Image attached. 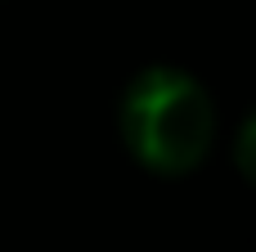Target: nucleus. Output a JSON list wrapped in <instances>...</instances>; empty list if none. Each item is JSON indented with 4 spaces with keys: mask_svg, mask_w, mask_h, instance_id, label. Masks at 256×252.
Masks as SVG:
<instances>
[{
    "mask_svg": "<svg viewBox=\"0 0 256 252\" xmlns=\"http://www.w3.org/2000/svg\"><path fill=\"white\" fill-rule=\"evenodd\" d=\"M122 140L140 167L184 176L216 144V104L184 68H144L122 95Z\"/></svg>",
    "mask_w": 256,
    "mask_h": 252,
    "instance_id": "f257e3e1",
    "label": "nucleus"
},
{
    "mask_svg": "<svg viewBox=\"0 0 256 252\" xmlns=\"http://www.w3.org/2000/svg\"><path fill=\"white\" fill-rule=\"evenodd\" d=\"M234 158H238V171L248 176L256 185V108L243 117V126H238V140H234Z\"/></svg>",
    "mask_w": 256,
    "mask_h": 252,
    "instance_id": "f03ea898",
    "label": "nucleus"
}]
</instances>
